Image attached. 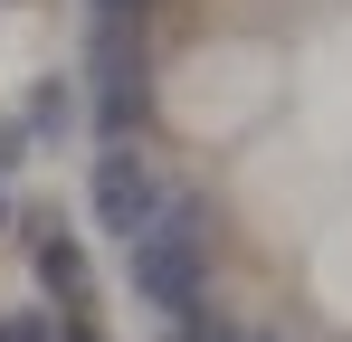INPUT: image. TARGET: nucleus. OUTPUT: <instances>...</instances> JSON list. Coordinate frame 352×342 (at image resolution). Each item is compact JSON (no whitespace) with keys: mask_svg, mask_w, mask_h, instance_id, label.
Listing matches in <instances>:
<instances>
[{"mask_svg":"<svg viewBox=\"0 0 352 342\" xmlns=\"http://www.w3.org/2000/svg\"><path fill=\"white\" fill-rule=\"evenodd\" d=\"M0 342H38V323H0Z\"/></svg>","mask_w":352,"mask_h":342,"instance_id":"nucleus-2","label":"nucleus"},{"mask_svg":"<svg viewBox=\"0 0 352 342\" xmlns=\"http://www.w3.org/2000/svg\"><path fill=\"white\" fill-rule=\"evenodd\" d=\"M96 209H105V228H143V219H153V181H143V162L105 152V162H96Z\"/></svg>","mask_w":352,"mask_h":342,"instance_id":"nucleus-1","label":"nucleus"}]
</instances>
